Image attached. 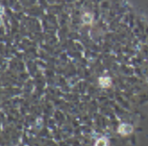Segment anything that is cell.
Instances as JSON below:
<instances>
[{
    "instance_id": "1",
    "label": "cell",
    "mask_w": 148,
    "mask_h": 146,
    "mask_svg": "<svg viewBox=\"0 0 148 146\" xmlns=\"http://www.w3.org/2000/svg\"><path fill=\"white\" fill-rule=\"evenodd\" d=\"M132 131V127L129 124H121L119 127V132L121 134H129Z\"/></svg>"
},
{
    "instance_id": "2",
    "label": "cell",
    "mask_w": 148,
    "mask_h": 146,
    "mask_svg": "<svg viewBox=\"0 0 148 146\" xmlns=\"http://www.w3.org/2000/svg\"><path fill=\"white\" fill-rule=\"evenodd\" d=\"M100 84L102 87H108L111 84V79L109 77H101L100 78Z\"/></svg>"
},
{
    "instance_id": "3",
    "label": "cell",
    "mask_w": 148,
    "mask_h": 146,
    "mask_svg": "<svg viewBox=\"0 0 148 146\" xmlns=\"http://www.w3.org/2000/svg\"><path fill=\"white\" fill-rule=\"evenodd\" d=\"M95 146H107V140L105 138H100L96 142Z\"/></svg>"
},
{
    "instance_id": "4",
    "label": "cell",
    "mask_w": 148,
    "mask_h": 146,
    "mask_svg": "<svg viewBox=\"0 0 148 146\" xmlns=\"http://www.w3.org/2000/svg\"><path fill=\"white\" fill-rule=\"evenodd\" d=\"M83 20H84V22L85 23H90L91 22V17H90V15L89 14H85L84 16H83Z\"/></svg>"
}]
</instances>
